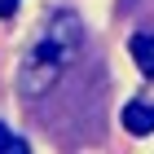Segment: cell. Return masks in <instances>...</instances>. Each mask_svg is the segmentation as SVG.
Listing matches in <instances>:
<instances>
[{"instance_id":"1","label":"cell","mask_w":154,"mask_h":154,"mask_svg":"<svg viewBox=\"0 0 154 154\" xmlns=\"http://www.w3.org/2000/svg\"><path fill=\"white\" fill-rule=\"evenodd\" d=\"M79 44H84V22L75 13H53L48 26H44V40H40V44L22 57V66H18V93H22L26 101L44 97L48 88L62 79V71L71 66V57L79 53Z\"/></svg>"},{"instance_id":"2","label":"cell","mask_w":154,"mask_h":154,"mask_svg":"<svg viewBox=\"0 0 154 154\" xmlns=\"http://www.w3.org/2000/svg\"><path fill=\"white\" fill-rule=\"evenodd\" d=\"M119 123H123V132H132V137H154V101H128L123 106V115H119Z\"/></svg>"},{"instance_id":"3","label":"cell","mask_w":154,"mask_h":154,"mask_svg":"<svg viewBox=\"0 0 154 154\" xmlns=\"http://www.w3.org/2000/svg\"><path fill=\"white\" fill-rule=\"evenodd\" d=\"M128 53H132V62H137V71H141L145 79H154V35H132Z\"/></svg>"},{"instance_id":"4","label":"cell","mask_w":154,"mask_h":154,"mask_svg":"<svg viewBox=\"0 0 154 154\" xmlns=\"http://www.w3.org/2000/svg\"><path fill=\"white\" fill-rule=\"evenodd\" d=\"M0 154H31V145H26L18 132H9L5 123H0Z\"/></svg>"},{"instance_id":"5","label":"cell","mask_w":154,"mask_h":154,"mask_svg":"<svg viewBox=\"0 0 154 154\" xmlns=\"http://www.w3.org/2000/svg\"><path fill=\"white\" fill-rule=\"evenodd\" d=\"M18 13V0H0V18H13Z\"/></svg>"}]
</instances>
